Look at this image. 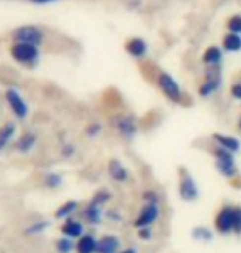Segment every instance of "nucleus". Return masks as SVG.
Wrapping results in <instances>:
<instances>
[{"mask_svg": "<svg viewBox=\"0 0 241 253\" xmlns=\"http://www.w3.org/2000/svg\"><path fill=\"white\" fill-rule=\"evenodd\" d=\"M211 157L215 159V169L225 179H235L238 175V166H236L235 154L215 146L211 151Z\"/></svg>", "mask_w": 241, "mask_h": 253, "instance_id": "1", "label": "nucleus"}, {"mask_svg": "<svg viewBox=\"0 0 241 253\" xmlns=\"http://www.w3.org/2000/svg\"><path fill=\"white\" fill-rule=\"evenodd\" d=\"M178 195L183 202H195L200 197V189L197 185V180L188 172L185 167H180L178 170Z\"/></svg>", "mask_w": 241, "mask_h": 253, "instance_id": "2", "label": "nucleus"}, {"mask_svg": "<svg viewBox=\"0 0 241 253\" xmlns=\"http://www.w3.org/2000/svg\"><path fill=\"white\" fill-rule=\"evenodd\" d=\"M12 37H13V40H15V43H27L32 46H36V48H38L45 40V33L35 25L18 27L12 32Z\"/></svg>", "mask_w": 241, "mask_h": 253, "instance_id": "3", "label": "nucleus"}, {"mask_svg": "<svg viewBox=\"0 0 241 253\" xmlns=\"http://www.w3.org/2000/svg\"><path fill=\"white\" fill-rule=\"evenodd\" d=\"M10 55L22 65H36L40 60V50L27 43H15L10 48Z\"/></svg>", "mask_w": 241, "mask_h": 253, "instance_id": "4", "label": "nucleus"}, {"mask_svg": "<svg viewBox=\"0 0 241 253\" xmlns=\"http://www.w3.org/2000/svg\"><path fill=\"white\" fill-rule=\"evenodd\" d=\"M215 232L218 235H231L233 233V205H223L220 207V210L216 212L215 220Z\"/></svg>", "mask_w": 241, "mask_h": 253, "instance_id": "5", "label": "nucleus"}, {"mask_svg": "<svg viewBox=\"0 0 241 253\" xmlns=\"http://www.w3.org/2000/svg\"><path fill=\"white\" fill-rule=\"evenodd\" d=\"M157 84H159L160 91L165 94V98L170 99L172 103H180L182 101L180 84H178L169 73H160L159 78H157Z\"/></svg>", "mask_w": 241, "mask_h": 253, "instance_id": "6", "label": "nucleus"}, {"mask_svg": "<svg viewBox=\"0 0 241 253\" xmlns=\"http://www.w3.org/2000/svg\"><path fill=\"white\" fill-rule=\"evenodd\" d=\"M160 217V207L159 204H144L140 209L139 215L136 217V220L132 222V225L136 228H145L152 227Z\"/></svg>", "mask_w": 241, "mask_h": 253, "instance_id": "7", "label": "nucleus"}, {"mask_svg": "<svg viewBox=\"0 0 241 253\" xmlns=\"http://www.w3.org/2000/svg\"><path fill=\"white\" fill-rule=\"evenodd\" d=\"M5 99L8 103V108L12 109V113L15 114L17 119H25L28 116V104L25 103V99L22 98V94L17 89H7L5 91Z\"/></svg>", "mask_w": 241, "mask_h": 253, "instance_id": "8", "label": "nucleus"}, {"mask_svg": "<svg viewBox=\"0 0 241 253\" xmlns=\"http://www.w3.org/2000/svg\"><path fill=\"white\" fill-rule=\"evenodd\" d=\"M114 127L124 139L131 141L137 134V123L129 114H119L114 118Z\"/></svg>", "mask_w": 241, "mask_h": 253, "instance_id": "9", "label": "nucleus"}, {"mask_svg": "<svg viewBox=\"0 0 241 253\" xmlns=\"http://www.w3.org/2000/svg\"><path fill=\"white\" fill-rule=\"evenodd\" d=\"M60 233L63 237H68L71 240H78L79 237H83L84 233V223L76 220V218H68V220H63V223L60 225Z\"/></svg>", "mask_w": 241, "mask_h": 253, "instance_id": "10", "label": "nucleus"}, {"mask_svg": "<svg viewBox=\"0 0 241 253\" xmlns=\"http://www.w3.org/2000/svg\"><path fill=\"white\" fill-rule=\"evenodd\" d=\"M104 215H106L104 207L91 202V200H89L83 209V218H84V222L89 223V225H99L103 218H104Z\"/></svg>", "mask_w": 241, "mask_h": 253, "instance_id": "11", "label": "nucleus"}, {"mask_svg": "<svg viewBox=\"0 0 241 253\" xmlns=\"http://www.w3.org/2000/svg\"><path fill=\"white\" fill-rule=\"evenodd\" d=\"M211 139H213L215 146H218V147H221V149L231 152V154H236V152L241 151V142H240L238 137H235V136L215 132V134L211 136Z\"/></svg>", "mask_w": 241, "mask_h": 253, "instance_id": "12", "label": "nucleus"}, {"mask_svg": "<svg viewBox=\"0 0 241 253\" xmlns=\"http://www.w3.org/2000/svg\"><path fill=\"white\" fill-rule=\"evenodd\" d=\"M107 174H109V177L114 180V182H119V184H124L127 182V179H129V169H127L119 159H111L107 162Z\"/></svg>", "mask_w": 241, "mask_h": 253, "instance_id": "13", "label": "nucleus"}, {"mask_svg": "<svg viewBox=\"0 0 241 253\" xmlns=\"http://www.w3.org/2000/svg\"><path fill=\"white\" fill-rule=\"evenodd\" d=\"M121 252V240L116 235H103L98 238L96 253H119Z\"/></svg>", "mask_w": 241, "mask_h": 253, "instance_id": "14", "label": "nucleus"}, {"mask_svg": "<svg viewBox=\"0 0 241 253\" xmlns=\"http://www.w3.org/2000/svg\"><path fill=\"white\" fill-rule=\"evenodd\" d=\"M78 210H79L78 200H74V199L65 200V202L55 210V218L56 220H68V218H71Z\"/></svg>", "mask_w": 241, "mask_h": 253, "instance_id": "15", "label": "nucleus"}, {"mask_svg": "<svg viewBox=\"0 0 241 253\" xmlns=\"http://www.w3.org/2000/svg\"><path fill=\"white\" fill-rule=\"evenodd\" d=\"M36 142H38V136L32 131H27L17 139L15 147H17L18 152H22V154H28V152L36 146Z\"/></svg>", "mask_w": 241, "mask_h": 253, "instance_id": "16", "label": "nucleus"}, {"mask_svg": "<svg viewBox=\"0 0 241 253\" xmlns=\"http://www.w3.org/2000/svg\"><path fill=\"white\" fill-rule=\"evenodd\" d=\"M126 51L134 58H144L147 55V43L139 37L131 38L129 42L126 43Z\"/></svg>", "mask_w": 241, "mask_h": 253, "instance_id": "17", "label": "nucleus"}, {"mask_svg": "<svg viewBox=\"0 0 241 253\" xmlns=\"http://www.w3.org/2000/svg\"><path fill=\"white\" fill-rule=\"evenodd\" d=\"M98 247V238L93 233H84L83 237H79L76 240V253H96Z\"/></svg>", "mask_w": 241, "mask_h": 253, "instance_id": "18", "label": "nucleus"}, {"mask_svg": "<svg viewBox=\"0 0 241 253\" xmlns=\"http://www.w3.org/2000/svg\"><path fill=\"white\" fill-rule=\"evenodd\" d=\"M15 132H17V124L13 121H7L0 127V152H3L7 149L12 139L15 137Z\"/></svg>", "mask_w": 241, "mask_h": 253, "instance_id": "19", "label": "nucleus"}, {"mask_svg": "<svg viewBox=\"0 0 241 253\" xmlns=\"http://www.w3.org/2000/svg\"><path fill=\"white\" fill-rule=\"evenodd\" d=\"M220 83H221V80L218 78V76H208V78L200 84V88H198V94H200L202 98L211 96L213 93L218 91Z\"/></svg>", "mask_w": 241, "mask_h": 253, "instance_id": "20", "label": "nucleus"}, {"mask_svg": "<svg viewBox=\"0 0 241 253\" xmlns=\"http://www.w3.org/2000/svg\"><path fill=\"white\" fill-rule=\"evenodd\" d=\"M221 58H223V53H221V50L218 46H210V48H207L205 53H203L202 61L208 66H216V65H220Z\"/></svg>", "mask_w": 241, "mask_h": 253, "instance_id": "21", "label": "nucleus"}, {"mask_svg": "<svg viewBox=\"0 0 241 253\" xmlns=\"http://www.w3.org/2000/svg\"><path fill=\"white\" fill-rule=\"evenodd\" d=\"M192 238L197 242H211L215 238V233L210 227L197 225L192 228Z\"/></svg>", "mask_w": 241, "mask_h": 253, "instance_id": "22", "label": "nucleus"}, {"mask_svg": "<svg viewBox=\"0 0 241 253\" xmlns=\"http://www.w3.org/2000/svg\"><path fill=\"white\" fill-rule=\"evenodd\" d=\"M223 50L230 51V53H236L241 50V35L236 33H226L223 38Z\"/></svg>", "mask_w": 241, "mask_h": 253, "instance_id": "23", "label": "nucleus"}, {"mask_svg": "<svg viewBox=\"0 0 241 253\" xmlns=\"http://www.w3.org/2000/svg\"><path fill=\"white\" fill-rule=\"evenodd\" d=\"M50 227V222L46 220H40V222H33L32 225H28L25 230H23V235L25 237H38L41 235L46 228Z\"/></svg>", "mask_w": 241, "mask_h": 253, "instance_id": "24", "label": "nucleus"}, {"mask_svg": "<svg viewBox=\"0 0 241 253\" xmlns=\"http://www.w3.org/2000/svg\"><path fill=\"white\" fill-rule=\"evenodd\" d=\"M55 248L58 253H73L74 248H76V242L68 237H60L58 240L55 242Z\"/></svg>", "mask_w": 241, "mask_h": 253, "instance_id": "25", "label": "nucleus"}, {"mask_svg": "<svg viewBox=\"0 0 241 253\" xmlns=\"http://www.w3.org/2000/svg\"><path fill=\"white\" fill-rule=\"evenodd\" d=\"M63 175L61 174H56V172H50V174H46L45 175V179H43V185L46 189H58L63 185Z\"/></svg>", "mask_w": 241, "mask_h": 253, "instance_id": "26", "label": "nucleus"}, {"mask_svg": "<svg viewBox=\"0 0 241 253\" xmlns=\"http://www.w3.org/2000/svg\"><path fill=\"white\" fill-rule=\"evenodd\" d=\"M111 199H112L111 190H107V189H99V190H96V192L93 194L91 202L98 204V205H103V207H104L106 204H109V202H111Z\"/></svg>", "mask_w": 241, "mask_h": 253, "instance_id": "27", "label": "nucleus"}, {"mask_svg": "<svg viewBox=\"0 0 241 253\" xmlns=\"http://www.w3.org/2000/svg\"><path fill=\"white\" fill-rule=\"evenodd\" d=\"M233 233L241 235V205L233 207Z\"/></svg>", "mask_w": 241, "mask_h": 253, "instance_id": "28", "label": "nucleus"}, {"mask_svg": "<svg viewBox=\"0 0 241 253\" xmlns=\"http://www.w3.org/2000/svg\"><path fill=\"white\" fill-rule=\"evenodd\" d=\"M228 28H230V33H236V35H241V17L240 15L231 17L230 22H228Z\"/></svg>", "mask_w": 241, "mask_h": 253, "instance_id": "29", "label": "nucleus"}, {"mask_svg": "<svg viewBox=\"0 0 241 253\" xmlns=\"http://www.w3.org/2000/svg\"><path fill=\"white\" fill-rule=\"evenodd\" d=\"M142 200L144 204H159V194L155 192V190H144L142 192Z\"/></svg>", "mask_w": 241, "mask_h": 253, "instance_id": "30", "label": "nucleus"}, {"mask_svg": "<svg viewBox=\"0 0 241 253\" xmlns=\"http://www.w3.org/2000/svg\"><path fill=\"white\" fill-rule=\"evenodd\" d=\"M84 132H86V136H88V137H94V136H98L99 132H101V124H98V123H91V124H88L86 129H84Z\"/></svg>", "mask_w": 241, "mask_h": 253, "instance_id": "31", "label": "nucleus"}, {"mask_svg": "<svg viewBox=\"0 0 241 253\" xmlns=\"http://www.w3.org/2000/svg\"><path fill=\"white\" fill-rule=\"evenodd\" d=\"M137 237H139L140 240H150V238H152V227L137 228Z\"/></svg>", "mask_w": 241, "mask_h": 253, "instance_id": "32", "label": "nucleus"}, {"mask_svg": "<svg viewBox=\"0 0 241 253\" xmlns=\"http://www.w3.org/2000/svg\"><path fill=\"white\" fill-rule=\"evenodd\" d=\"M76 152V147H74L71 142H66V144L61 147V156L63 157H71Z\"/></svg>", "mask_w": 241, "mask_h": 253, "instance_id": "33", "label": "nucleus"}, {"mask_svg": "<svg viewBox=\"0 0 241 253\" xmlns=\"http://www.w3.org/2000/svg\"><path fill=\"white\" fill-rule=\"evenodd\" d=\"M230 94L233 96L235 99L241 101V83H235L233 86L230 88Z\"/></svg>", "mask_w": 241, "mask_h": 253, "instance_id": "34", "label": "nucleus"}, {"mask_svg": "<svg viewBox=\"0 0 241 253\" xmlns=\"http://www.w3.org/2000/svg\"><path fill=\"white\" fill-rule=\"evenodd\" d=\"M104 217H107V218H109V220H112V222H119V220H121V215H117L114 210H107Z\"/></svg>", "mask_w": 241, "mask_h": 253, "instance_id": "35", "label": "nucleus"}, {"mask_svg": "<svg viewBox=\"0 0 241 253\" xmlns=\"http://www.w3.org/2000/svg\"><path fill=\"white\" fill-rule=\"evenodd\" d=\"M30 2H33V3H51V2H58V0H30Z\"/></svg>", "mask_w": 241, "mask_h": 253, "instance_id": "36", "label": "nucleus"}, {"mask_svg": "<svg viewBox=\"0 0 241 253\" xmlns=\"http://www.w3.org/2000/svg\"><path fill=\"white\" fill-rule=\"evenodd\" d=\"M119 253H137V250L134 247H127V248H124V250H121Z\"/></svg>", "mask_w": 241, "mask_h": 253, "instance_id": "37", "label": "nucleus"}, {"mask_svg": "<svg viewBox=\"0 0 241 253\" xmlns=\"http://www.w3.org/2000/svg\"><path fill=\"white\" fill-rule=\"evenodd\" d=\"M238 129L241 131V116H240V119H238Z\"/></svg>", "mask_w": 241, "mask_h": 253, "instance_id": "38", "label": "nucleus"}]
</instances>
